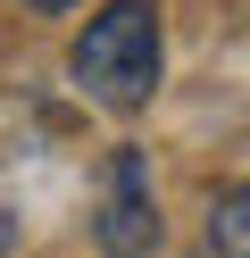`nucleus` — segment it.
<instances>
[{
  "mask_svg": "<svg viewBox=\"0 0 250 258\" xmlns=\"http://www.w3.org/2000/svg\"><path fill=\"white\" fill-rule=\"evenodd\" d=\"M75 84H83V100H100V108H142L150 92H159V9L150 0H109L92 25L75 34Z\"/></svg>",
  "mask_w": 250,
  "mask_h": 258,
  "instance_id": "obj_1",
  "label": "nucleus"
},
{
  "mask_svg": "<svg viewBox=\"0 0 250 258\" xmlns=\"http://www.w3.org/2000/svg\"><path fill=\"white\" fill-rule=\"evenodd\" d=\"M92 233H100L109 258H150V241H159V200H150V158H142V150H117V158H109Z\"/></svg>",
  "mask_w": 250,
  "mask_h": 258,
  "instance_id": "obj_2",
  "label": "nucleus"
},
{
  "mask_svg": "<svg viewBox=\"0 0 250 258\" xmlns=\"http://www.w3.org/2000/svg\"><path fill=\"white\" fill-rule=\"evenodd\" d=\"M25 9H42V17H50V9H75V0H25Z\"/></svg>",
  "mask_w": 250,
  "mask_h": 258,
  "instance_id": "obj_4",
  "label": "nucleus"
},
{
  "mask_svg": "<svg viewBox=\"0 0 250 258\" xmlns=\"http://www.w3.org/2000/svg\"><path fill=\"white\" fill-rule=\"evenodd\" d=\"M209 250L217 258H250V183L225 191V200L209 208Z\"/></svg>",
  "mask_w": 250,
  "mask_h": 258,
  "instance_id": "obj_3",
  "label": "nucleus"
}]
</instances>
